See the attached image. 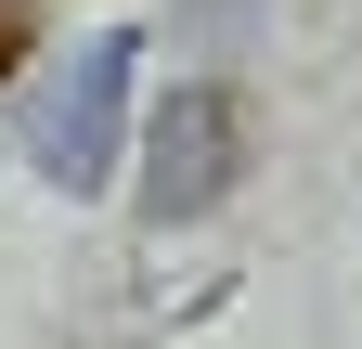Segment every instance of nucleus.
<instances>
[{
	"instance_id": "f257e3e1",
	"label": "nucleus",
	"mask_w": 362,
	"mask_h": 349,
	"mask_svg": "<svg viewBox=\"0 0 362 349\" xmlns=\"http://www.w3.org/2000/svg\"><path fill=\"white\" fill-rule=\"evenodd\" d=\"M129 78H143V26H90L78 52L39 78V104H26V155H39V182H52V194H104V182H117Z\"/></svg>"
},
{
	"instance_id": "f03ea898",
	"label": "nucleus",
	"mask_w": 362,
	"mask_h": 349,
	"mask_svg": "<svg viewBox=\"0 0 362 349\" xmlns=\"http://www.w3.org/2000/svg\"><path fill=\"white\" fill-rule=\"evenodd\" d=\"M233 168H246L233 104L194 78V91H168V104L143 117V182H129V194H143V220H194V207H220V194H233Z\"/></svg>"
},
{
	"instance_id": "7ed1b4c3",
	"label": "nucleus",
	"mask_w": 362,
	"mask_h": 349,
	"mask_svg": "<svg viewBox=\"0 0 362 349\" xmlns=\"http://www.w3.org/2000/svg\"><path fill=\"white\" fill-rule=\"evenodd\" d=\"M26 52H39V0H0V78H13Z\"/></svg>"
}]
</instances>
